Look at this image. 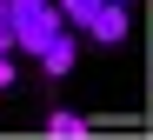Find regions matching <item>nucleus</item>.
<instances>
[{
	"label": "nucleus",
	"instance_id": "obj_1",
	"mask_svg": "<svg viewBox=\"0 0 153 140\" xmlns=\"http://www.w3.org/2000/svg\"><path fill=\"white\" fill-rule=\"evenodd\" d=\"M126 27H133V20H126V7L100 0V7H93V20H87V40H93V47H120V40H126Z\"/></svg>",
	"mask_w": 153,
	"mask_h": 140
},
{
	"label": "nucleus",
	"instance_id": "obj_2",
	"mask_svg": "<svg viewBox=\"0 0 153 140\" xmlns=\"http://www.w3.org/2000/svg\"><path fill=\"white\" fill-rule=\"evenodd\" d=\"M73 53H80V47H73V34H67V27H60V34H53V40H47L40 53H33V60H40L47 73H67V67H73Z\"/></svg>",
	"mask_w": 153,
	"mask_h": 140
},
{
	"label": "nucleus",
	"instance_id": "obj_3",
	"mask_svg": "<svg viewBox=\"0 0 153 140\" xmlns=\"http://www.w3.org/2000/svg\"><path fill=\"white\" fill-rule=\"evenodd\" d=\"M47 133H53V140H80V133H87V120L60 107V114H47Z\"/></svg>",
	"mask_w": 153,
	"mask_h": 140
},
{
	"label": "nucleus",
	"instance_id": "obj_4",
	"mask_svg": "<svg viewBox=\"0 0 153 140\" xmlns=\"http://www.w3.org/2000/svg\"><path fill=\"white\" fill-rule=\"evenodd\" d=\"M53 7H60V20H67V27H87L100 0H53Z\"/></svg>",
	"mask_w": 153,
	"mask_h": 140
},
{
	"label": "nucleus",
	"instance_id": "obj_5",
	"mask_svg": "<svg viewBox=\"0 0 153 140\" xmlns=\"http://www.w3.org/2000/svg\"><path fill=\"white\" fill-rule=\"evenodd\" d=\"M40 7H47V0H7V13H13V20H27V13H40Z\"/></svg>",
	"mask_w": 153,
	"mask_h": 140
},
{
	"label": "nucleus",
	"instance_id": "obj_6",
	"mask_svg": "<svg viewBox=\"0 0 153 140\" xmlns=\"http://www.w3.org/2000/svg\"><path fill=\"white\" fill-rule=\"evenodd\" d=\"M7 87H13V60L0 53V94H7Z\"/></svg>",
	"mask_w": 153,
	"mask_h": 140
},
{
	"label": "nucleus",
	"instance_id": "obj_7",
	"mask_svg": "<svg viewBox=\"0 0 153 140\" xmlns=\"http://www.w3.org/2000/svg\"><path fill=\"white\" fill-rule=\"evenodd\" d=\"M113 7H126V0H113Z\"/></svg>",
	"mask_w": 153,
	"mask_h": 140
}]
</instances>
